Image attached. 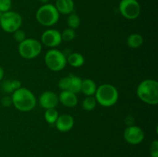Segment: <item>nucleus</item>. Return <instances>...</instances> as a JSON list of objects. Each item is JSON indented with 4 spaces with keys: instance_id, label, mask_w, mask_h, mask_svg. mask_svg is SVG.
Instances as JSON below:
<instances>
[{
    "instance_id": "f257e3e1",
    "label": "nucleus",
    "mask_w": 158,
    "mask_h": 157,
    "mask_svg": "<svg viewBox=\"0 0 158 157\" xmlns=\"http://www.w3.org/2000/svg\"><path fill=\"white\" fill-rule=\"evenodd\" d=\"M12 105L20 112L32 111L36 106V98L31 90L21 87L12 93Z\"/></svg>"
},
{
    "instance_id": "f03ea898",
    "label": "nucleus",
    "mask_w": 158,
    "mask_h": 157,
    "mask_svg": "<svg viewBox=\"0 0 158 157\" xmlns=\"http://www.w3.org/2000/svg\"><path fill=\"white\" fill-rule=\"evenodd\" d=\"M137 95L143 103L156 106L158 103V83L154 79H145L138 85Z\"/></svg>"
},
{
    "instance_id": "7ed1b4c3",
    "label": "nucleus",
    "mask_w": 158,
    "mask_h": 157,
    "mask_svg": "<svg viewBox=\"0 0 158 157\" xmlns=\"http://www.w3.org/2000/svg\"><path fill=\"white\" fill-rule=\"evenodd\" d=\"M97 103L103 107H111L117 103L119 92L117 88L109 83L100 85L95 92Z\"/></svg>"
},
{
    "instance_id": "20e7f679",
    "label": "nucleus",
    "mask_w": 158,
    "mask_h": 157,
    "mask_svg": "<svg viewBox=\"0 0 158 157\" xmlns=\"http://www.w3.org/2000/svg\"><path fill=\"white\" fill-rule=\"evenodd\" d=\"M35 18L42 26H52L59 21L60 13L54 5L46 3L39 8L35 13Z\"/></svg>"
},
{
    "instance_id": "39448f33",
    "label": "nucleus",
    "mask_w": 158,
    "mask_h": 157,
    "mask_svg": "<svg viewBox=\"0 0 158 157\" xmlns=\"http://www.w3.org/2000/svg\"><path fill=\"white\" fill-rule=\"evenodd\" d=\"M44 62L48 69L53 72L63 70L67 64L64 53L56 49H49L46 52L44 56Z\"/></svg>"
},
{
    "instance_id": "423d86ee",
    "label": "nucleus",
    "mask_w": 158,
    "mask_h": 157,
    "mask_svg": "<svg viewBox=\"0 0 158 157\" xmlns=\"http://www.w3.org/2000/svg\"><path fill=\"white\" fill-rule=\"evenodd\" d=\"M19 53L26 59H32L40 55L42 52V44L35 38H26L19 44Z\"/></svg>"
},
{
    "instance_id": "0eeeda50",
    "label": "nucleus",
    "mask_w": 158,
    "mask_h": 157,
    "mask_svg": "<svg viewBox=\"0 0 158 157\" xmlns=\"http://www.w3.org/2000/svg\"><path fill=\"white\" fill-rule=\"evenodd\" d=\"M23 24V18L18 12L8 11L2 14L0 18V26L5 32L13 33L20 29Z\"/></svg>"
},
{
    "instance_id": "6e6552de",
    "label": "nucleus",
    "mask_w": 158,
    "mask_h": 157,
    "mask_svg": "<svg viewBox=\"0 0 158 157\" xmlns=\"http://www.w3.org/2000/svg\"><path fill=\"white\" fill-rule=\"evenodd\" d=\"M119 11L125 18L134 20L140 16L141 8L137 0H121L119 3Z\"/></svg>"
},
{
    "instance_id": "1a4fd4ad",
    "label": "nucleus",
    "mask_w": 158,
    "mask_h": 157,
    "mask_svg": "<svg viewBox=\"0 0 158 157\" xmlns=\"http://www.w3.org/2000/svg\"><path fill=\"white\" fill-rule=\"evenodd\" d=\"M123 137L127 143L131 145H138L144 139V132L140 126H129L124 129Z\"/></svg>"
},
{
    "instance_id": "9d476101",
    "label": "nucleus",
    "mask_w": 158,
    "mask_h": 157,
    "mask_svg": "<svg viewBox=\"0 0 158 157\" xmlns=\"http://www.w3.org/2000/svg\"><path fill=\"white\" fill-rule=\"evenodd\" d=\"M41 42L47 47H57L62 43L61 32L56 29H47L42 34Z\"/></svg>"
},
{
    "instance_id": "9b49d317",
    "label": "nucleus",
    "mask_w": 158,
    "mask_h": 157,
    "mask_svg": "<svg viewBox=\"0 0 158 157\" xmlns=\"http://www.w3.org/2000/svg\"><path fill=\"white\" fill-rule=\"evenodd\" d=\"M39 103L40 106L45 109L56 108L59 103V96L52 91H46L40 95Z\"/></svg>"
},
{
    "instance_id": "f8f14e48",
    "label": "nucleus",
    "mask_w": 158,
    "mask_h": 157,
    "mask_svg": "<svg viewBox=\"0 0 158 157\" xmlns=\"http://www.w3.org/2000/svg\"><path fill=\"white\" fill-rule=\"evenodd\" d=\"M57 130L62 132H66L71 130L74 126V119L69 114H63L59 115L55 123Z\"/></svg>"
},
{
    "instance_id": "ddd939ff",
    "label": "nucleus",
    "mask_w": 158,
    "mask_h": 157,
    "mask_svg": "<svg viewBox=\"0 0 158 157\" xmlns=\"http://www.w3.org/2000/svg\"><path fill=\"white\" fill-rule=\"evenodd\" d=\"M59 96V102L61 103L62 105L68 108L75 107L78 103V99L77 97V94L73 93L71 91L64 90L60 92Z\"/></svg>"
},
{
    "instance_id": "4468645a",
    "label": "nucleus",
    "mask_w": 158,
    "mask_h": 157,
    "mask_svg": "<svg viewBox=\"0 0 158 157\" xmlns=\"http://www.w3.org/2000/svg\"><path fill=\"white\" fill-rule=\"evenodd\" d=\"M54 6L59 13L63 15H69L72 13L75 8L73 0H56Z\"/></svg>"
},
{
    "instance_id": "2eb2a0df",
    "label": "nucleus",
    "mask_w": 158,
    "mask_h": 157,
    "mask_svg": "<svg viewBox=\"0 0 158 157\" xmlns=\"http://www.w3.org/2000/svg\"><path fill=\"white\" fill-rule=\"evenodd\" d=\"M97 86L95 82L91 78H85L82 80L81 91L86 96H93L95 95Z\"/></svg>"
},
{
    "instance_id": "dca6fc26",
    "label": "nucleus",
    "mask_w": 158,
    "mask_h": 157,
    "mask_svg": "<svg viewBox=\"0 0 158 157\" xmlns=\"http://www.w3.org/2000/svg\"><path fill=\"white\" fill-rule=\"evenodd\" d=\"M66 62L74 68L81 67L85 62V58L82 54L79 52H73L66 58Z\"/></svg>"
},
{
    "instance_id": "f3484780",
    "label": "nucleus",
    "mask_w": 158,
    "mask_h": 157,
    "mask_svg": "<svg viewBox=\"0 0 158 157\" xmlns=\"http://www.w3.org/2000/svg\"><path fill=\"white\" fill-rule=\"evenodd\" d=\"M143 42V38L140 34L132 33L127 38V44L130 48L137 49L140 47Z\"/></svg>"
},
{
    "instance_id": "a211bd4d",
    "label": "nucleus",
    "mask_w": 158,
    "mask_h": 157,
    "mask_svg": "<svg viewBox=\"0 0 158 157\" xmlns=\"http://www.w3.org/2000/svg\"><path fill=\"white\" fill-rule=\"evenodd\" d=\"M70 76V85H69V91L73 93L77 94L81 91L82 78L80 77L74 75H69Z\"/></svg>"
},
{
    "instance_id": "6ab92c4d",
    "label": "nucleus",
    "mask_w": 158,
    "mask_h": 157,
    "mask_svg": "<svg viewBox=\"0 0 158 157\" xmlns=\"http://www.w3.org/2000/svg\"><path fill=\"white\" fill-rule=\"evenodd\" d=\"M59 115H60L59 112L56 109V108H51V109H46L44 113V118L45 120L47 122V123L52 125L55 124Z\"/></svg>"
},
{
    "instance_id": "aec40b11",
    "label": "nucleus",
    "mask_w": 158,
    "mask_h": 157,
    "mask_svg": "<svg viewBox=\"0 0 158 157\" xmlns=\"http://www.w3.org/2000/svg\"><path fill=\"white\" fill-rule=\"evenodd\" d=\"M97 104V100L94 95L93 96H86L82 103V107L86 111H92L95 109Z\"/></svg>"
},
{
    "instance_id": "412c9836",
    "label": "nucleus",
    "mask_w": 158,
    "mask_h": 157,
    "mask_svg": "<svg viewBox=\"0 0 158 157\" xmlns=\"http://www.w3.org/2000/svg\"><path fill=\"white\" fill-rule=\"evenodd\" d=\"M67 24L69 28L73 29H77L80 25V16L75 12L69 14V16L67 18Z\"/></svg>"
},
{
    "instance_id": "4be33fe9",
    "label": "nucleus",
    "mask_w": 158,
    "mask_h": 157,
    "mask_svg": "<svg viewBox=\"0 0 158 157\" xmlns=\"http://www.w3.org/2000/svg\"><path fill=\"white\" fill-rule=\"evenodd\" d=\"M76 36V32L74 29H71V28H67V29H64L63 32H61V38L62 41L64 42H69L73 41Z\"/></svg>"
},
{
    "instance_id": "5701e85b",
    "label": "nucleus",
    "mask_w": 158,
    "mask_h": 157,
    "mask_svg": "<svg viewBox=\"0 0 158 157\" xmlns=\"http://www.w3.org/2000/svg\"><path fill=\"white\" fill-rule=\"evenodd\" d=\"M69 85H70V76H69V75L63 77V78L59 81L58 83L59 88H60L62 91L69 90Z\"/></svg>"
},
{
    "instance_id": "b1692460",
    "label": "nucleus",
    "mask_w": 158,
    "mask_h": 157,
    "mask_svg": "<svg viewBox=\"0 0 158 157\" xmlns=\"http://www.w3.org/2000/svg\"><path fill=\"white\" fill-rule=\"evenodd\" d=\"M12 7V0H0V12L2 13L10 11Z\"/></svg>"
},
{
    "instance_id": "393cba45",
    "label": "nucleus",
    "mask_w": 158,
    "mask_h": 157,
    "mask_svg": "<svg viewBox=\"0 0 158 157\" xmlns=\"http://www.w3.org/2000/svg\"><path fill=\"white\" fill-rule=\"evenodd\" d=\"M26 32L20 29L13 32L14 39H15V42H18L19 43L22 42L26 39Z\"/></svg>"
},
{
    "instance_id": "a878e982",
    "label": "nucleus",
    "mask_w": 158,
    "mask_h": 157,
    "mask_svg": "<svg viewBox=\"0 0 158 157\" xmlns=\"http://www.w3.org/2000/svg\"><path fill=\"white\" fill-rule=\"evenodd\" d=\"M2 90L6 93H12L14 92V89L12 86V80H5L2 84Z\"/></svg>"
},
{
    "instance_id": "bb28decb",
    "label": "nucleus",
    "mask_w": 158,
    "mask_h": 157,
    "mask_svg": "<svg viewBox=\"0 0 158 157\" xmlns=\"http://www.w3.org/2000/svg\"><path fill=\"white\" fill-rule=\"evenodd\" d=\"M150 154L151 157H158V141L154 140L152 142L150 147Z\"/></svg>"
},
{
    "instance_id": "cd10ccee",
    "label": "nucleus",
    "mask_w": 158,
    "mask_h": 157,
    "mask_svg": "<svg viewBox=\"0 0 158 157\" xmlns=\"http://www.w3.org/2000/svg\"><path fill=\"white\" fill-rule=\"evenodd\" d=\"M1 103L3 106L5 107H9V106H12V97L11 96H3L1 99Z\"/></svg>"
},
{
    "instance_id": "c85d7f7f",
    "label": "nucleus",
    "mask_w": 158,
    "mask_h": 157,
    "mask_svg": "<svg viewBox=\"0 0 158 157\" xmlns=\"http://www.w3.org/2000/svg\"><path fill=\"white\" fill-rule=\"evenodd\" d=\"M12 88H13L14 91L16 90V89H19V88H21V82L19 80L14 79L12 80Z\"/></svg>"
},
{
    "instance_id": "c756f323",
    "label": "nucleus",
    "mask_w": 158,
    "mask_h": 157,
    "mask_svg": "<svg viewBox=\"0 0 158 157\" xmlns=\"http://www.w3.org/2000/svg\"><path fill=\"white\" fill-rule=\"evenodd\" d=\"M3 77H4V69L0 66V81L3 79Z\"/></svg>"
},
{
    "instance_id": "7c9ffc66",
    "label": "nucleus",
    "mask_w": 158,
    "mask_h": 157,
    "mask_svg": "<svg viewBox=\"0 0 158 157\" xmlns=\"http://www.w3.org/2000/svg\"><path fill=\"white\" fill-rule=\"evenodd\" d=\"M49 0H40V2H42L43 4H46V3H48V2H49Z\"/></svg>"
},
{
    "instance_id": "2f4dec72",
    "label": "nucleus",
    "mask_w": 158,
    "mask_h": 157,
    "mask_svg": "<svg viewBox=\"0 0 158 157\" xmlns=\"http://www.w3.org/2000/svg\"><path fill=\"white\" fill-rule=\"evenodd\" d=\"M2 12H0V18H1V16H2Z\"/></svg>"
}]
</instances>
